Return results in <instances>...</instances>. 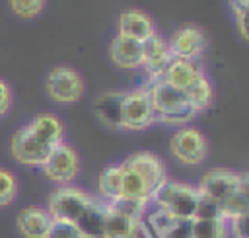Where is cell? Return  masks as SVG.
<instances>
[{
  "mask_svg": "<svg viewBox=\"0 0 249 238\" xmlns=\"http://www.w3.org/2000/svg\"><path fill=\"white\" fill-rule=\"evenodd\" d=\"M154 238H193V218H173Z\"/></svg>",
  "mask_w": 249,
  "mask_h": 238,
  "instance_id": "obj_26",
  "label": "cell"
},
{
  "mask_svg": "<svg viewBox=\"0 0 249 238\" xmlns=\"http://www.w3.org/2000/svg\"><path fill=\"white\" fill-rule=\"evenodd\" d=\"M25 127L39 142L51 148L64 142V123L54 113H37L25 123Z\"/></svg>",
  "mask_w": 249,
  "mask_h": 238,
  "instance_id": "obj_14",
  "label": "cell"
},
{
  "mask_svg": "<svg viewBox=\"0 0 249 238\" xmlns=\"http://www.w3.org/2000/svg\"><path fill=\"white\" fill-rule=\"evenodd\" d=\"M169 62H171V53L165 37L154 33L150 39L142 43V68L148 72L150 80L161 78Z\"/></svg>",
  "mask_w": 249,
  "mask_h": 238,
  "instance_id": "obj_13",
  "label": "cell"
},
{
  "mask_svg": "<svg viewBox=\"0 0 249 238\" xmlns=\"http://www.w3.org/2000/svg\"><path fill=\"white\" fill-rule=\"evenodd\" d=\"M86 90L82 74L72 66H54L45 78V92L56 103H76Z\"/></svg>",
  "mask_w": 249,
  "mask_h": 238,
  "instance_id": "obj_5",
  "label": "cell"
},
{
  "mask_svg": "<svg viewBox=\"0 0 249 238\" xmlns=\"http://www.w3.org/2000/svg\"><path fill=\"white\" fill-rule=\"evenodd\" d=\"M150 197H152V187H150L138 174L130 172V170L124 168V164H123L121 199L134 201V203H142V205H150Z\"/></svg>",
  "mask_w": 249,
  "mask_h": 238,
  "instance_id": "obj_21",
  "label": "cell"
},
{
  "mask_svg": "<svg viewBox=\"0 0 249 238\" xmlns=\"http://www.w3.org/2000/svg\"><path fill=\"white\" fill-rule=\"evenodd\" d=\"M121 183H123V162L105 166L97 176V193L105 203H113L121 199Z\"/></svg>",
  "mask_w": 249,
  "mask_h": 238,
  "instance_id": "obj_20",
  "label": "cell"
},
{
  "mask_svg": "<svg viewBox=\"0 0 249 238\" xmlns=\"http://www.w3.org/2000/svg\"><path fill=\"white\" fill-rule=\"evenodd\" d=\"M233 14V21H235V29L239 31L241 39L247 41V12H231Z\"/></svg>",
  "mask_w": 249,
  "mask_h": 238,
  "instance_id": "obj_31",
  "label": "cell"
},
{
  "mask_svg": "<svg viewBox=\"0 0 249 238\" xmlns=\"http://www.w3.org/2000/svg\"><path fill=\"white\" fill-rule=\"evenodd\" d=\"M247 218H249V215H243V217H237V218H233V220L228 222V226H230V238H249Z\"/></svg>",
  "mask_w": 249,
  "mask_h": 238,
  "instance_id": "obj_30",
  "label": "cell"
},
{
  "mask_svg": "<svg viewBox=\"0 0 249 238\" xmlns=\"http://www.w3.org/2000/svg\"><path fill=\"white\" fill-rule=\"evenodd\" d=\"M45 238H82V236H80L78 228H76L72 222L53 218V222H51L49 232H47Z\"/></svg>",
  "mask_w": 249,
  "mask_h": 238,
  "instance_id": "obj_27",
  "label": "cell"
},
{
  "mask_svg": "<svg viewBox=\"0 0 249 238\" xmlns=\"http://www.w3.org/2000/svg\"><path fill=\"white\" fill-rule=\"evenodd\" d=\"M117 33L128 37V39H134L138 43H144L146 39H150L158 31H156L154 18L148 12H144L140 8H128V10H123L119 14Z\"/></svg>",
  "mask_w": 249,
  "mask_h": 238,
  "instance_id": "obj_12",
  "label": "cell"
},
{
  "mask_svg": "<svg viewBox=\"0 0 249 238\" xmlns=\"http://www.w3.org/2000/svg\"><path fill=\"white\" fill-rule=\"evenodd\" d=\"M204 68L196 62V60H181V59H171V62L167 64L165 72H163V80L169 82L173 88L185 92L193 82L195 78L202 72Z\"/></svg>",
  "mask_w": 249,
  "mask_h": 238,
  "instance_id": "obj_18",
  "label": "cell"
},
{
  "mask_svg": "<svg viewBox=\"0 0 249 238\" xmlns=\"http://www.w3.org/2000/svg\"><path fill=\"white\" fill-rule=\"evenodd\" d=\"M51 222H53V217L45 207H39V205L21 209L16 218V226L23 238H45Z\"/></svg>",
  "mask_w": 249,
  "mask_h": 238,
  "instance_id": "obj_16",
  "label": "cell"
},
{
  "mask_svg": "<svg viewBox=\"0 0 249 238\" xmlns=\"http://www.w3.org/2000/svg\"><path fill=\"white\" fill-rule=\"evenodd\" d=\"M167 47H169L171 59L196 60L202 57V53L206 49V37L200 27L183 25L171 33V37L167 39Z\"/></svg>",
  "mask_w": 249,
  "mask_h": 238,
  "instance_id": "obj_10",
  "label": "cell"
},
{
  "mask_svg": "<svg viewBox=\"0 0 249 238\" xmlns=\"http://www.w3.org/2000/svg\"><path fill=\"white\" fill-rule=\"evenodd\" d=\"M144 88L156 111V121L173 127H187V123H191L196 117V111L189 105L185 94L173 88L163 78L150 80V84Z\"/></svg>",
  "mask_w": 249,
  "mask_h": 238,
  "instance_id": "obj_1",
  "label": "cell"
},
{
  "mask_svg": "<svg viewBox=\"0 0 249 238\" xmlns=\"http://www.w3.org/2000/svg\"><path fill=\"white\" fill-rule=\"evenodd\" d=\"M193 218H222V217H220V207H218V203H214V201H210V199H206V197L200 195Z\"/></svg>",
  "mask_w": 249,
  "mask_h": 238,
  "instance_id": "obj_28",
  "label": "cell"
},
{
  "mask_svg": "<svg viewBox=\"0 0 249 238\" xmlns=\"http://www.w3.org/2000/svg\"><path fill=\"white\" fill-rule=\"evenodd\" d=\"M123 164H124V168H128L130 172L138 174V176L152 187V191L167 178L163 160H161L158 154L150 152V150H136V152H132L130 156H126V158L123 160Z\"/></svg>",
  "mask_w": 249,
  "mask_h": 238,
  "instance_id": "obj_11",
  "label": "cell"
},
{
  "mask_svg": "<svg viewBox=\"0 0 249 238\" xmlns=\"http://www.w3.org/2000/svg\"><path fill=\"white\" fill-rule=\"evenodd\" d=\"M8 8L16 18L31 20L45 8V0H8Z\"/></svg>",
  "mask_w": 249,
  "mask_h": 238,
  "instance_id": "obj_24",
  "label": "cell"
},
{
  "mask_svg": "<svg viewBox=\"0 0 249 238\" xmlns=\"http://www.w3.org/2000/svg\"><path fill=\"white\" fill-rule=\"evenodd\" d=\"M200 193L196 185L165 178L150 197V203L177 218H193Z\"/></svg>",
  "mask_w": 249,
  "mask_h": 238,
  "instance_id": "obj_2",
  "label": "cell"
},
{
  "mask_svg": "<svg viewBox=\"0 0 249 238\" xmlns=\"http://www.w3.org/2000/svg\"><path fill=\"white\" fill-rule=\"evenodd\" d=\"M51 146L39 142L29 131L27 127H19L12 139H10V154L16 162L23 164V166H37L41 168L47 160V156L51 154Z\"/></svg>",
  "mask_w": 249,
  "mask_h": 238,
  "instance_id": "obj_9",
  "label": "cell"
},
{
  "mask_svg": "<svg viewBox=\"0 0 249 238\" xmlns=\"http://www.w3.org/2000/svg\"><path fill=\"white\" fill-rule=\"evenodd\" d=\"M109 59L119 68H138L142 66V43L117 33L109 43Z\"/></svg>",
  "mask_w": 249,
  "mask_h": 238,
  "instance_id": "obj_17",
  "label": "cell"
},
{
  "mask_svg": "<svg viewBox=\"0 0 249 238\" xmlns=\"http://www.w3.org/2000/svg\"><path fill=\"white\" fill-rule=\"evenodd\" d=\"M193 238H230V226L224 218H193Z\"/></svg>",
  "mask_w": 249,
  "mask_h": 238,
  "instance_id": "obj_23",
  "label": "cell"
},
{
  "mask_svg": "<svg viewBox=\"0 0 249 238\" xmlns=\"http://www.w3.org/2000/svg\"><path fill=\"white\" fill-rule=\"evenodd\" d=\"M183 94H185L189 105H191L196 113L206 111V109L214 103V96H216L214 84H212L210 76L206 74V70H202V72L195 78V82H193Z\"/></svg>",
  "mask_w": 249,
  "mask_h": 238,
  "instance_id": "obj_19",
  "label": "cell"
},
{
  "mask_svg": "<svg viewBox=\"0 0 249 238\" xmlns=\"http://www.w3.org/2000/svg\"><path fill=\"white\" fill-rule=\"evenodd\" d=\"M121 121H123V129L126 131H144L156 123V111L152 107L146 88L124 90Z\"/></svg>",
  "mask_w": 249,
  "mask_h": 238,
  "instance_id": "obj_8",
  "label": "cell"
},
{
  "mask_svg": "<svg viewBox=\"0 0 249 238\" xmlns=\"http://www.w3.org/2000/svg\"><path fill=\"white\" fill-rule=\"evenodd\" d=\"M243 187H249V178L245 172H235V170H230V168H212L208 170L196 189L202 197L214 201V203H222L226 201L228 197H231L235 191L243 189Z\"/></svg>",
  "mask_w": 249,
  "mask_h": 238,
  "instance_id": "obj_4",
  "label": "cell"
},
{
  "mask_svg": "<svg viewBox=\"0 0 249 238\" xmlns=\"http://www.w3.org/2000/svg\"><path fill=\"white\" fill-rule=\"evenodd\" d=\"M123 98H124V90H107L95 98L93 115L107 129H113V131L123 129V121H121Z\"/></svg>",
  "mask_w": 249,
  "mask_h": 238,
  "instance_id": "obj_15",
  "label": "cell"
},
{
  "mask_svg": "<svg viewBox=\"0 0 249 238\" xmlns=\"http://www.w3.org/2000/svg\"><path fill=\"white\" fill-rule=\"evenodd\" d=\"M169 152L177 162L196 166L208 156V140L196 127H179L169 139Z\"/></svg>",
  "mask_w": 249,
  "mask_h": 238,
  "instance_id": "obj_6",
  "label": "cell"
},
{
  "mask_svg": "<svg viewBox=\"0 0 249 238\" xmlns=\"http://www.w3.org/2000/svg\"><path fill=\"white\" fill-rule=\"evenodd\" d=\"M218 207H220V217L228 222L237 218V217L249 215V187H243V189L235 191L231 197L222 201Z\"/></svg>",
  "mask_w": 249,
  "mask_h": 238,
  "instance_id": "obj_22",
  "label": "cell"
},
{
  "mask_svg": "<svg viewBox=\"0 0 249 238\" xmlns=\"http://www.w3.org/2000/svg\"><path fill=\"white\" fill-rule=\"evenodd\" d=\"M41 172L49 181H53L56 185L72 183L80 172V156H78L76 148L68 142L56 144L51 150V154L47 156L45 164L41 166Z\"/></svg>",
  "mask_w": 249,
  "mask_h": 238,
  "instance_id": "obj_7",
  "label": "cell"
},
{
  "mask_svg": "<svg viewBox=\"0 0 249 238\" xmlns=\"http://www.w3.org/2000/svg\"><path fill=\"white\" fill-rule=\"evenodd\" d=\"M12 101H14V94H12V86L8 84L6 78L0 76V117H4L10 107H12Z\"/></svg>",
  "mask_w": 249,
  "mask_h": 238,
  "instance_id": "obj_29",
  "label": "cell"
},
{
  "mask_svg": "<svg viewBox=\"0 0 249 238\" xmlns=\"http://www.w3.org/2000/svg\"><path fill=\"white\" fill-rule=\"evenodd\" d=\"M95 197L72 183L68 185H58L51 191L47 199V211L53 218L56 220H66L72 222L74 226L80 222V218L88 213V209L93 205Z\"/></svg>",
  "mask_w": 249,
  "mask_h": 238,
  "instance_id": "obj_3",
  "label": "cell"
},
{
  "mask_svg": "<svg viewBox=\"0 0 249 238\" xmlns=\"http://www.w3.org/2000/svg\"><path fill=\"white\" fill-rule=\"evenodd\" d=\"M18 195V179L14 172L8 168H0V207H8L14 203Z\"/></svg>",
  "mask_w": 249,
  "mask_h": 238,
  "instance_id": "obj_25",
  "label": "cell"
}]
</instances>
